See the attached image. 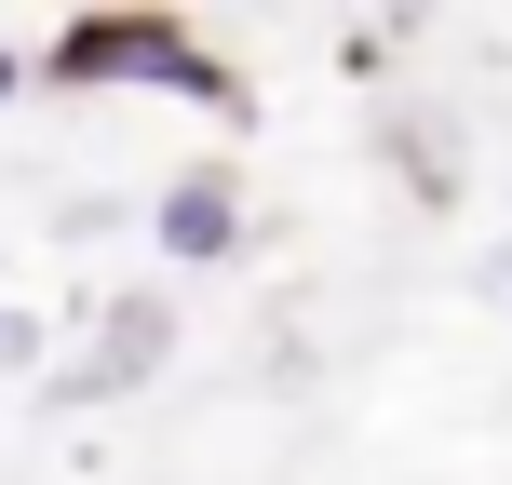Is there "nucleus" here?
Wrapping results in <instances>:
<instances>
[{
  "label": "nucleus",
  "mask_w": 512,
  "mask_h": 485,
  "mask_svg": "<svg viewBox=\"0 0 512 485\" xmlns=\"http://www.w3.org/2000/svg\"><path fill=\"white\" fill-rule=\"evenodd\" d=\"M54 81H162V95H189V108H243V68L216 41H189L176 14H81L68 41H54Z\"/></svg>",
  "instance_id": "1"
},
{
  "label": "nucleus",
  "mask_w": 512,
  "mask_h": 485,
  "mask_svg": "<svg viewBox=\"0 0 512 485\" xmlns=\"http://www.w3.org/2000/svg\"><path fill=\"white\" fill-rule=\"evenodd\" d=\"M149 243L176 256V270H216V256L243 243V189L216 176V162H203V176H176V189L149 203Z\"/></svg>",
  "instance_id": "2"
},
{
  "label": "nucleus",
  "mask_w": 512,
  "mask_h": 485,
  "mask_svg": "<svg viewBox=\"0 0 512 485\" xmlns=\"http://www.w3.org/2000/svg\"><path fill=\"white\" fill-rule=\"evenodd\" d=\"M162 351H176V310H162V297H135L122 324H95V351L68 364V391H81V405H95V391H135Z\"/></svg>",
  "instance_id": "3"
},
{
  "label": "nucleus",
  "mask_w": 512,
  "mask_h": 485,
  "mask_svg": "<svg viewBox=\"0 0 512 485\" xmlns=\"http://www.w3.org/2000/svg\"><path fill=\"white\" fill-rule=\"evenodd\" d=\"M0 351H27V324H14V310H0Z\"/></svg>",
  "instance_id": "4"
}]
</instances>
